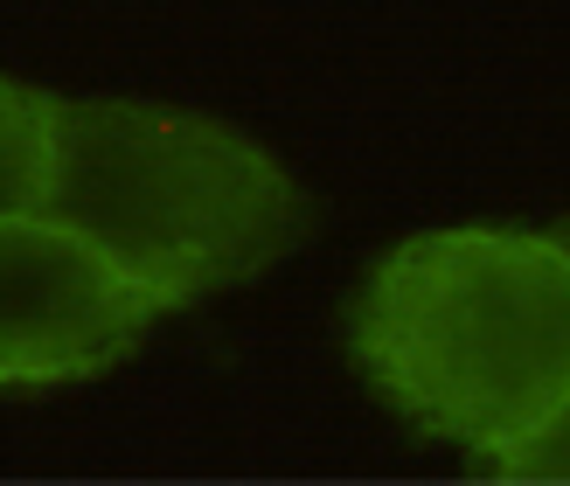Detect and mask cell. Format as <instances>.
Here are the masks:
<instances>
[{
	"mask_svg": "<svg viewBox=\"0 0 570 486\" xmlns=\"http://www.w3.org/2000/svg\"><path fill=\"white\" fill-rule=\"evenodd\" d=\"M49 111H56V91L0 77V216L42 209V188H49Z\"/></svg>",
	"mask_w": 570,
	"mask_h": 486,
	"instance_id": "cell-4",
	"label": "cell"
},
{
	"mask_svg": "<svg viewBox=\"0 0 570 486\" xmlns=\"http://www.w3.org/2000/svg\"><path fill=\"white\" fill-rule=\"evenodd\" d=\"M473 473L480 479H570V396L535 424V432L473 452Z\"/></svg>",
	"mask_w": 570,
	"mask_h": 486,
	"instance_id": "cell-5",
	"label": "cell"
},
{
	"mask_svg": "<svg viewBox=\"0 0 570 486\" xmlns=\"http://www.w3.org/2000/svg\"><path fill=\"white\" fill-rule=\"evenodd\" d=\"M160 306L42 209L0 216V389H56L119 368Z\"/></svg>",
	"mask_w": 570,
	"mask_h": 486,
	"instance_id": "cell-3",
	"label": "cell"
},
{
	"mask_svg": "<svg viewBox=\"0 0 570 486\" xmlns=\"http://www.w3.org/2000/svg\"><path fill=\"white\" fill-rule=\"evenodd\" d=\"M557 244H563V250H570V222H557Z\"/></svg>",
	"mask_w": 570,
	"mask_h": 486,
	"instance_id": "cell-6",
	"label": "cell"
},
{
	"mask_svg": "<svg viewBox=\"0 0 570 486\" xmlns=\"http://www.w3.org/2000/svg\"><path fill=\"white\" fill-rule=\"evenodd\" d=\"M42 216L181 313L278 265L306 230V195L250 132L203 111L56 98Z\"/></svg>",
	"mask_w": 570,
	"mask_h": 486,
	"instance_id": "cell-2",
	"label": "cell"
},
{
	"mask_svg": "<svg viewBox=\"0 0 570 486\" xmlns=\"http://www.w3.org/2000/svg\"><path fill=\"white\" fill-rule=\"evenodd\" d=\"M348 348L417 432L508 445L570 396V250L557 230L411 237L368 271Z\"/></svg>",
	"mask_w": 570,
	"mask_h": 486,
	"instance_id": "cell-1",
	"label": "cell"
}]
</instances>
